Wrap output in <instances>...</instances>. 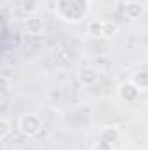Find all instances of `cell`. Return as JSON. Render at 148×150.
Listing matches in <instances>:
<instances>
[{
    "label": "cell",
    "instance_id": "9c48e42d",
    "mask_svg": "<svg viewBox=\"0 0 148 150\" xmlns=\"http://www.w3.org/2000/svg\"><path fill=\"white\" fill-rule=\"evenodd\" d=\"M85 32H87L89 37L101 38L103 37V21H101V19H92V21H89L87 26H85Z\"/></svg>",
    "mask_w": 148,
    "mask_h": 150
},
{
    "label": "cell",
    "instance_id": "6da1fadb",
    "mask_svg": "<svg viewBox=\"0 0 148 150\" xmlns=\"http://www.w3.org/2000/svg\"><path fill=\"white\" fill-rule=\"evenodd\" d=\"M89 0H56V12L66 23H77L89 12Z\"/></svg>",
    "mask_w": 148,
    "mask_h": 150
},
{
    "label": "cell",
    "instance_id": "7a4b0ae2",
    "mask_svg": "<svg viewBox=\"0 0 148 150\" xmlns=\"http://www.w3.org/2000/svg\"><path fill=\"white\" fill-rule=\"evenodd\" d=\"M18 127L19 131L25 134V136H37L42 131V120L37 113H25L19 117V122H18Z\"/></svg>",
    "mask_w": 148,
    "mask_h": 150
},
{
    "label": "cell",
    "instance_id": "52a82bcc",
    "mask_svg": "<svg viewBox=\"0 0 148 150\" xmlns=\"http://www.w3.org/2000/svg\"><path fill=\"white\" fill-rule=\"evenodd\" d=\"M99 140H103V142H106V143H110V145H115V143L120 140V131H118V127H115V126H105V127L101 129V133H99Z\"/></svg>",
    "mask_w": 148,
    "mask_h": 150
},
{
    "label": "cell",
    "instance_id": "3957f363",
    "mask_svg": "<svg viewBox=\"0 0 148 150\" xmlns=\"http://www.w3.org/2000/svg\"><path fill=\"white\" fill-rule=\"evenodd\" d=\"M117 94H118V98H120L124 103H134V101L138 100V96H140V89H138L131 80H127V82L118 84Z\"/></svg>",
    "mask_w": 148,
    "mask_h": 150
},
{
    "label": "cell",
    "instance_id": "8992f818",
    "mask_svg": "<svg viewBox=\"0 0 148 150\" xmlns=\"http://www.w3.org/2000/svg\"><path fill=\"white\" fill-rule=\"evenodd\" d=\"M143 12H145L143 5H141L140 2H136V0L125 2V5H124V16H125L127 19H131V21H134V19H138V18H141V14H143Z\"/></svg>",
    "mask_w": 148,
    "mask_h": 150
},
{
    "label": "cell",
    "instance_id": "277c9868",
    "mask_svg": "<svg viewBox=\"0 0 148 150\" xmlns=\"http://www.w3.org/2000/svg\"><path fill=\"white\" fill-rule=\"evenodd\" d=\"M44 30H45L44 19L38 18V16H30L25 21V32L30 37H40V35H44Z\"/></svg>",
    "mask_w": 148,
    "mask_h": 150
},
{
    "label": "cell",
    "instance_id": "e0dca14e",
    "mask_svg": "<svg viewBox=\"0 0 148 150\" xmlns=\"http://www.w3.org/2000/svg\"><path fill=\"white\" fill-rule=\"evenodd\" d=\"M147 12H148V9H147Z\"/></svg>",
    "mask_w": 148,
    "mask_h": 150
},
{
    "label": "cell",
    "instance_id": "30bf717a",
    "mask_svg": "<svg viewBox=\"0 0 148 150\" xmlns=\"http://www.w3.org/2000/svg\"><path fill=\"white\" fill-rule=\"evenodd\" d=\"M118 30H120V26H118V23H115L113 19L103 21V38H113L118 33Z\"/></svg>",
    "mask_w": 148,
    "mask_h": 150
},
{
    "label": "cell",
    "instance_id": "8fae6325",
    "mask_svg": "<svg viewBox=\"0 0 148 150\" xmlns=\"http://www.w3.org/2000/svg\"><path fill=\"white\" fill-rule=\"evenodd\" d=\"M21 12L30 16H35L38 12V0H23L21 2Z\"/></svg>",
    "mask_w": 148,
    "mask_h": 150
},
{
    "label": "cell",
    "instance_id": "5bb4252c",
    "mask_svg": "<svg viewBox=\"0 0 148 150\" xmlns=\"http://www.w3.org/2000/svg\"><path fill=\"white\" fill-rule=\"evenodd\" d=\"M9 91H11V80L7 79V75H4L2 77V93L9 94Z\"/></svg>",
    "mask_w": 148,
    "mask_h": 150
},
{
    "label": "cell",
    "instance_id": "9a60e30c",
    "mask_svg": "<svg viewBox=\"0 0 148 150\" xmlns=\"http://www.w3.org/2000/svg\"><path fill=\"white\" fill-rule=\"evenodd\" d=\"M12 150H25V149H12Z\"/></svg>",
    "mask_w": 148,
    "mask_h": 150
},
{
    "label": "cell",
    "instance_id": "5b68a950",
    "mask_svg": "<svg viewBox=\"0 0 148 150\" xmlns=\"http://www.w3.org/2000/svg\"><path fill=\"white\" fill-rule=\"evenodd\" d=\"M98 79H99V72L96 68H92V67H84L78 72V82L82 86H85V87L94 86L98 82Z\"/></svg>",
    "mask_w": 148,
    "mask_h": 150
},
{
    "label": "cell",
    "instance_id": "ba28073f",
    "mask_svg": "<svg viewBox=\"0 0 148 150\" xmlns=\"http://www.w3.org/2000/svg\"><path fill=\"white\" fill-rule=\"evenodd\" d=\"M131 82L140 89V91H147L148 89V70H136L131 75Z\"/></svg>",
    "mask_w": 148,
    "mask_h": 150
},
{
    "label": "cell",
    "instance_id": "4fadbf2b",
    "mask_svg": "<svg viewBox=\"0 0 148 150\" xmlns=\"http://www.w3.org/2000/svg\"><path fill=\"white\" fill-rule=\"evenodd\" d=\"M92 150H113V145L103 142V140H98V142L92 145Z\"/></svg>",
    "mask_w": 148,
    "mask_h": 150
},
{
    "label": "cell",
    "instance_id": "2e32d148",
    "mask_svg": "<svg viewBox=\"0 0 148 150\" xmlns=\"http://www.w3.org/2000/svg\"><path fill=\"white\" fill-rule=\"evenodd\" d=\"M111 2H120V0H111Z\"/></svg>",
    "mask_w": 148,
    "mask_h": 150
},
{
    "label": "cell",
    "instance_id": "7c38bea8",
    "mask_svg": "<svg viewBox=\"0 0 148 150\" xmlns=\"http://www.w3.org/2000/svg\"><path fill=\"white\" fill-rule=\"evenodd\" d=\"M9 134H11V122L5 117H2L0 119V140H5Z\"/></svg>",
    "mask_w": 148,
    "mask_h": 150
}]
</instances>
